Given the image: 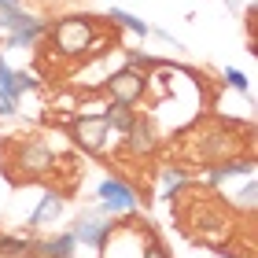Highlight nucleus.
I'll use <instances>...</instances> for the list:
<instances>
[{"mask_svg":"<svg viewBox=\"0 0 258 258\" xmlns=\"http://www.w3.org/2000/svg\"><path fill=\"white\" fill-rule=\"evenodd\" d=\"M48 37L55 44V52L70 55V59H78V55H96V52H103V44H107V37H103L89 19H81V15L59 19L48 30Z\"/></svg>","mask_w":258,"mask_h":258,"instance_id":"f257e3e1","label":"nucleus"},{"mask_svg":"<svg viewBox=\"0 0 258 258\" xmlns=\"http://www.w3.org/2000/svg\"><path fill=\"white\" fill-rule=\"evenodd\" d=\"M70 137H74V144L78 148H85L89 155H100V159H107L114 155V151H122V133L114 129L103 114H85L81 111L74 122H70Z\"/></svg>","mask_w":258,"mask_h":258,"instance_id":"f03ea898","label":"nucleus"},{"mask_svg":"<svg viewBox=\"0 0 258 258\" xmlns=\"http://www.w3.org/2000/svg\"><path fill=\"white\" fill-rule=\"evenodd\" d=\"M92 196H96V210L103 218H133L137 207H140L137 188L125 177H114V173H111V177H103Z\"/></svg>","mask_w":258,"mask_h":258,"instance_id":"7ed1b4c3","label":"nucleus"},{"mask_svg":"<svg viewBox=\"0 0 258 258\" xmlns=\"http://www.w3.org/2000/svg\"><path fill=\"white\" fill-rule=\"evenodd\" d=\"M144 74H148V70H133V67H118L114 74H107V78H103L107 100L125 103V107H137V103L148 96V92H144Z\"/></svg>","mask_w":258,"mask_h":258,"instance_id":"20e7f679","label":"nucleus"},{"mask_svg":"<svg viewBox=\"0 0 258 258\" xmlns=\"http://www.w3.org/2000/svg\"><path fill=\"white\" fill-rule=\"evenodd\" d=\"M111 229H114V221L111 218H103L96 207H89L85 214H78V221H74V240H78V247L85 243L89 251H100L103 243H107V236H111Z\"/></svg>","mask_w":258,"mask_h":258,"instance_id":"39448f33","label":"nucleus"},{"mask_svg":"<svg viewBox=\"0 0 258 258\" xmlns=\"http://www.w3.org/2000/svg\"><path fill=\"white\" fill-rule=\"evenodd\" d=\"M243 177H254V159H251V151L243 159H221V162H210V166H203V173H199V181L207 184L210 192L218 188V184H225V181H243Z\"/></svg>","mask_w":258,"mask_h":258,"instance_id":"423d86ee","label":"nucleus"},{"mask_svg":"<svg viewBox=\"0 0 258 258\" xmlns=\"http://www.w3.org/2000/svg\"><path fill=\"white\" fill-rule=\"evenodd\" d=\"M44 33H48V26L37 19V15H30V11H22L19 8V15H15V22H11V30H8V37H4V52H11V48H33Z\"/></svg>","mask_w":258,"mask_h":258,"instance_id":"0eeeda50","label":"nucleus"},{"mask_svg":"<svg viewBox=\"0 0 258 258\" xmlns=\"http://www.w3.org/2000/svg\"><path fill=\"white\" fill-rule=\"evenodd\" d=\"M122 148H125V155H133V159H144L151 155V151L159 148V129L151 125V118H133V125L125 129V137H122Z\"/></svg>","mask_w":258,"mask_h":258,"instance_id":"6e6552de","label":"nucleus"},{"mask_svg":"<svg viewBox=\"0 0 258 258\" xmlns=\"http://www.w3.org/2000/svg\"><path fill=\"white\" fill-rule=\"evenodd\" d=\"M63 210H67V196H59V192H44V196H41V203L33 207V214L26 218V229H33V232L52 229L55 221L63 218Z\"/></svg>","mask_w":258,"mask_h":258,"instance_id":"1a4fd4ad","label":"nucleus"},{"mask_svg":"<svg viewBox=\"0 0 258 258\" xmlns=\"http://www.w3.org/2000/svg\"><path fill=\"white\" fill-rule=\"evenodd\" d=\"M30 254L33 258H74L78 254V240H74V232H70V229H63V232H55V236L33 240Z\"/></svg>","mask_w":258,"mask_h":258,"instance_id":"9d476101","label":"nucleus"},{"mask_svg":"<svg viewBox=\"0 0 258 258\" xmlns=\"http://www.w3.org/2000/svg\"><path fill=\"white\" fill-rule=\"evenodd\" d=\"M15 166H22V173H26V177H37V173H44V170L55 166V159H52V151L44 148V144H37V140H33V144L22 148V155H19Z\"/></svg>","mask_w":258,"mask_h":258,"instance_id":"9b49d317","label":"nucleus"},{"mask_svg":"<svg viewBox=\"0 0 258 258\" xmlns=\"http://www.w3.org/2000/svg\"><path fill=\"white\" fill-rule=\"evenodd\" d=\"M188 181H192V170L181 166V162H170V166L159 170V188H162V196H166V199H173V192H181Z\"/></svg>","mask_w":258,"mask_h":258,"instance_id":"f8f14e48","label":"nucleus"},{"mask_svg":"<svg viewBox=\"0 0 258 258\" xmlns=\"http://www.w3.org/2000/svg\"><path fill=\"white\" fill-rule=\"evenodd\" d=\"M107 19L114 22V26L129 30L133 37H148V33H151V26H148V22H144V19H137L133 11H125V8H111V11H107Z\"/></svg>","mask_w":258,"mask_h":258,"instance_id":"ddd939ff","label":"nucleus"},{"mask_svg":"<svg viewBox=\"0 0 258 258\" xmlns=\"http://www.w3.org/2000/svg\"><path fill=\"white\" fill-rule=\"evenodd\" d=\"M33 247L30 236H0V258H26Z\"/></svg>","mask_w":258,"mask_h":258,"instance_id":"4468645a","label":"nucleus"},{"mask_svg":"<svg viewBox=\"0 0 258 258\" xmlns=\"http://www.w3.org/2000/svg\"><path fill=\"white\" fill-rule=\"evenodd\" d=\"M11 89H15V96L22 100L26 92H37L41 81H37V74H30V70H11Z\"/></svg>","mask_w":258,"mask_h":258,"instance_id":"2eb2a0df","label":"nucleus"},{"mask_svg":"<svg viewBox=\"0 0 258 258\" xmlns=\"http://www.w3.org/2000/svg\"><path fill=\"white\" fill-rule=\"evenodd\" d=\"M229 203H232V210H243V214H251L254 210V177H243V188L236 192V196H229Z\"/></svg>","mask_w":258,"mask_h":258,"instance_id":"dca6fc26","label":"nucleus"},{"mask_svg":"<svg viewBox=\"0 0 258 258\" xmlns=\"http://www.w3.org/2000/svg\"><path fill=\"white\" fill-rule=\"evenodd\" d=\"M221 78H225L229 89H236V92H243V96H251V81H247V74H243V70L225 67V70H221Z\"/></svg>","mask_w":258,"mask_h":258,"instance_id":"f3484780","label":"nucleus"},{"mask_svg":"<svg viewBox=\"0 0 258 258\" xmlns=\"http://www.w3.org/2000/svg\"><path fill=\"white\" fill-rule=\"evenodd\" d=\"M140 258H173V254L166 251V243H162L155 232H151V236L144 240V251H140Z\"/></svg>","mask_w":258,"mask_h":258,"instance_id":"a211bd4d","label":"nucleus"},{"mask_svg":"<svg viewBox=\"0 0 258 258\" xmlns=\"http://www.w3.org/2000/svg\"><path fill=\"white\" fill-rule=\"evenodd\" d=\"M19 111V100H11L8 92H0V118H11Z\"/></svg>","mask_w":258,"mask_h":258,"instance_id":"6ab92c4d","label":"nucleus"},{"mask_svg":"<svg viewBox=\"0 0 258 258\" xmlns=\"http://www.w3.org/2000/svg\"><path fill=\"white\" fill-rule=\"evenodd\" d=\"M22 0H0V8H19Z\"/></svg>","mask_w":258,"mask_h":258,"instance_id":"aec40b11","label":"nucleus"}]
</instances>
